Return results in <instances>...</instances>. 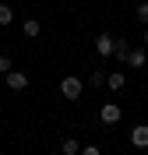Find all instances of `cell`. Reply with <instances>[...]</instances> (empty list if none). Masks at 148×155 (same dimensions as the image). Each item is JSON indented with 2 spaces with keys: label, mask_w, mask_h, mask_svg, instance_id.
Listing matches in <instances>:
<instances>
[{
  "label": "cell",
  "mask_w": 148,
  "mask_h": 155,
  "mask_svg": "<svg viewBox=\"0 0 148 155\" xmlns=\"http://www.w3.org/2000/svg\"><path fill=\"white\" fill-rule=\"evenodd\" d=\"M39 32H42V25H39V21H35V18H28V21H25V25H21V35H25V39H35V35H39Z\"/></svg>",
  "instance_id": "obj_6"
},
{
  "label": "cell",
  "mask_w": 148,
  "mask_h": 155,
  "mask_svg": "<svg viewBox=\"0 0 148 155\" xmlns=\"http://www.w3.org/2000/svg\"><path fill=\"white\" fill-rule=\"evenodd\" d=\"M138 18H141V21L148 25V4H138Z\"/></svg>",
  "instance_id": "obj_15"
},
{
  "label": "cell",
  "mask_w": 148,
  "mask_h": 155,
  "mask_svg": "<svg viewBox=\"0 0 148 155\" xmlns=\"http://www.w3.org/2000/svg\"><path fill=\"white\" fill-rule=\"evenodd\" d=\"M102 81H106V78H102V71H95V74L88 78V85H92V88H99V85H102Z\"/></svg>",
  "instance_id": "obj_14"
},
{
  "label": "cell",
  "mask_w": 148,
  "mask_h": 155,
  "mask_svg": "<svg viewBox=\"0 0 148 155\" xmlns=\"http://www.w3.org/2000/svg\"><path fill=\"white\" fill-rule=\"evenodd\" d=\"M78 155H102V148H99V145H81Z\"/></svg>",
  "instance_id": "obj_12"
},
{
  "label": "cell",
  "mask_w": 148,
  "mask_h": 155,
  "mask_svg": "<svg viewBox=\"0 0 148 155\" xmlns=\"http://www.w3.org/2000/svg\"><path fill=\"white\" fill-rule=\"evenodd\" d=\"M7 88L11 92H25V88H28V74H25V71H7Z\"/></svg>",
  "instance_id": "obj_2"
},
{
  "label": "cell",
  "mask_w": 148,
  "mask_h": 155,
  "mask_svg": "<svg viewBox=\"0 0 148 155\" xmlns=\"http://www.w3.org/2000/svg\"><path fill=\"white\" fill-rule=\"evenodd\" d=\"M78 152H81V145L74 141V137H67V141L60 145V155H78Z\"/></svg>",
  "instance_id": "obj_8"
},
{
  "label": "cell",
  "mask_w": 148,
  "mask_h": 155,
  "mask_svg": "<svg viewBox=\"0 0 148 155\" xmlns=\"http://www.w3.org/2000/svg\"><path fill=\"white\" fill-rule=\"evenodd\" d=\"M106 85L113 88V92H117V88H123V74H109V78H106Z\"/></svg>",
  "instance_id": "obj_11"
},
{
  "label": "cell",
  "mask_w": 148,
  "mask_h": 155,
  "mask_svg": "<svg viewBox=\"0 0 148 155\" xmlns=\"http://www.w3.org/2000/svg\"><path fill=\"white\" fill-rule=\"evenodd\" d=\"M7 71H14V60H11V57H0V74H7Z\"/></svg>",
  "instance_id": "obj_13"
},
{
  "label": "cell",
  "mask_w": 148,
  "mask_h": 155,
  "mask_svg": "<svg viewBox=\"0 0 148 155\" xmlns=\"http://www.w3.org/2000/svg\"><path fill=\"white\" fill-rule=\"evenodd\" d=\"M113 46H117V39H113V35H106V32H102V35H95V53H99L102 60L113 57Z\"/></svg>",
  "instance_id": "obj_4"
},
{
  "label": "cell",
  "mask_w": 148,
  "mask_h": 155,
  "mask_svg": "<svg viewBox=\"0 0 148 155\" xmlns=\"http://www.w3.org/2000/svg\"><path fill=\"white\" fill-rule=\"evenodd\" d=\"M11 21H14V11L7 4H0V25H11Z\"/></svg>",
  "instance_id": "obj_10"
},
{
  "label": "cell",
  "mask_w": 148,
  "mask_h": 155,
  "mask_svg": "<svg viewBox=\"0 0 148 155\" xmlns=\"http://www.w3.org/2000/svg\"><path fill=\"white\" fill-rule=\"evenodd\" d=\"M113 57H120V60H127V57H130V46L123 42V39H117V46H113Z\"/></svg>",
  "instance_id": "obj_9"
},
{
  "label": "cell",
  "mask_w": 148,
  "mask_h": 155,
  "mask_svg": "<svg viewBox=\"0 0 148 155\" xmlns=\"http://www.w3.org/2000/svg\"><path fill=\"white\" fill-rule=\"evenodd\" d=\"M120 116H123V113H120V106H117V102H106V106L99 109V120H102V124H106V127L120 124Z\"/></svg>",
  "instance_id": "obj_3"
},
{
  "label": "cell",
  "mask_w": 148,
  "mask_h": 155,
  "mask_svg": "<svg viewBox=\"0 0 148 155\" xmlns=\"http://www.w3.org/2000/svg\"><path fill=\"white\" fill-rule=\"evenodd\" d=\"M127 64H130L134 71H141V67H145V49H134V53L127 57Z\"/></svg>",
  "instance_id": "obj_7"
},
{
  "label": "cell",
  "mask_w": 148,
  "mask_h": 155,
  "mask_svg": "<svg viewBox=\"0 0 148 155\" xmlns=\"http://www.w3.org/2000/svg\"><path fill=\"white\" fill-rule=\"evenodd\" d=\"M145 46H148V32H145Z\"/></svg>",
  "instance_id": "obj_16"
},
{
  "label": "cell",
  "mask_w": 148,
  "mask_h": 155,
  "mask_svg": "<svg viewBox=\"0 0 148 155\" xmlns=\"http://www.w3.org/2000/svg\"><path fill=\"white\" fill-rule=\"evenodd\" d=\"M81 92H85V85H81L78 78H64V81H60V95L67 99V102H78Z\"/></svg>",
  "instance_id": "obj_1"
},
{
  "label": "cell",
  "mask_w": 148,
  "mask_h": 155,
  "mask_svg": "<svg viewBox=\"0 0 148 155\" xmlns=\"http://www.w3.org/2000/svg\"><path fill=\"white\" fill-rule=\"evenodd\" d=\"M130 145L134 148H148V124H138L130 130Z\"/></svg>",
  "instance_id": "obj_5"
}]
</instances>
